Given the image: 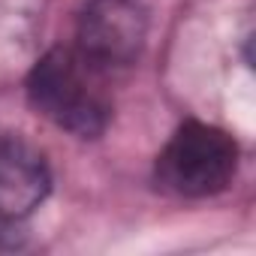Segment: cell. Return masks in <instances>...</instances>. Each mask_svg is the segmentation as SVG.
Listing matches in <instances>:
<instances>
[{
  "label": "cell",
  "mask_w": 256,
  "mask_h": 256,
  "mask_svg": "<svg viewBox=\"0 0 256 256\" xmlns=\"http://www.w3.org/2000/svg\"><path fill=\"white\" fill-rule=\"evenodd\" d=\"M108 76L78 48H52L30 70L28 96L54 126L78 139H96L112 118Z\"/></svg>",
  "instance_id": "6da1fadb"
},
{
  "label": "cell",
  "mask_w": 256,
  "mask_h": 256,
  "mask_svg": "<svg viewBox=\"0 0 256 256\" xmlns=\"http://www.w3.org/2000/svg\"><path fill=\"white\" fill-rule=\"evenodd\" d=\"M238 169V145L211 124L187 120L172 133L157 157L160 190L181 199H205L223 193Z\"/></svg>",
  "instance_id": "7a4b0ae2"
},
{
  "label": "cell",
  "mask_w": 256,
  "mask_h": 256,
  "mask_svg": "<svg viewBox=\"0 0 256 256\" xmlns=\"http://www.w3.org/2000/svg\"><path fill=\"white\" fill-rule=\"evenodd\" d=\"M145 42V12L133 0H90L78 16L76 48L106 72L130 66Z\"/></svg>",
  "instance_id": "3957f363"
},
{
  "label": "cell",
  "mask_w": 256,
  "mask_h": 256,
  "mask_svg": "<svg viewBox=\"0 0 256 256\" xmlns=\"http://www.w3.org/2000/svg\"><path fill=\"white\" fill-rule=\"evenodd\" d=\"M48 187L46 157L16 136H0V226L34 214L48 196Z\"/></svg>",
  "instance_id": "277c9868"
}]
</instances>
